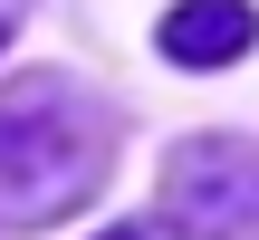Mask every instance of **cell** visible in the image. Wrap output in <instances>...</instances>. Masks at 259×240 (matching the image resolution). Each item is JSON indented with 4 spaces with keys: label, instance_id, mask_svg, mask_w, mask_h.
<instances>
[{
    "label": "cell",
    "instance_id": "1",
    "mask_svg": "<svg viewBox=\"0 0 259 240\" xmlns=\"http://www.w3.org/2000/svg\"><path fill=\"white\" fill-rule=\"evenodd\" d=\"M115 125L87 106L67 77H19L0 87V221H58L106 183Z\"/></svg>",
    "mask_w": 259,
    "mask_h": 240
},
{
    "label": "cell",
    "instance_id": "2",
    "mask_svg": "<svg viewBox=\"0 0 259 240\" xmlns=\"http://www.w3.org/2000/svg\"><path fill=\"white\" fill-rule=\"evenodd\" d=\"M163 221L183 240H259V154L240 135H192L163 154Z\"/></svg>",
    "mask_w": 259,
    "mask_h": 240
},
{
    "label": "cell",
    "instance_id": "3",
    "mask_svg": "<svg viewBox=\"0 0 259 240\" xmlns=\"http://www.w3.org/2000/svg\"><path fill=\"white\" fill-rule=\"evenodd\" d=\"M250 38H259L250 0H183V10H163V58L173 67H231Z\"/></svg>",
    "mask_w": 259,
    "mask_h": 240
},
{
    "label": "cell",
    "instance_id": "4",
    "mask_svg": "<svg viewBox=\"0 0 259 240\" xmlns=\"http://www.w3.org/2000/svg\"><path fill=\"white\" fill-rule=\"evenodd\" d=\"M106 240H144V231H106Z\"/></svg>",
    "mask_w": 259,
    "mask_h": 240
},
{
    "label": "cell",
    "instance_id": "5",
    "mask_svg": "<svg viewBox=\"0 0 259 240\" xmlns=\"http://www.w3.org/2000/svg\"><path fill=\"white\" fill-rule=\"evenodd\" d=\"M0 48H10V19H0Z\"/></svg>",
    "mask_w": 259,
    "mask_h": 240
}]
</instances>
